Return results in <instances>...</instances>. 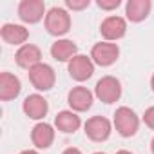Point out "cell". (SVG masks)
I'll return each instance as SVG.
<instances>
[{
  "label": "cell",
  "mask_w": 154,
  "mask_h": 154,
  "mask_svg": "<svg viewBox=\"0 0 154 154\" xmlns=\"http://www.w3.org/2000/svg\"><path fill=\"white\" fill-rule=\"evenodd\" d=\"M114 127H116V131H118L120 136L131 138V136H134V134L138 132V129H140V118H138V114H136L131 107L122 105V107H118L116 112H114Z\"/></svg>",
  "instance_id": "obj_1"
},
{
  "label": "cell",
  "mask_w": 154,
  "mask_h": 154,
  "mask_svg": "<svg viewBox=\"0 0 154 154\" xmlns=\"http://www.w3.org/2000/svg\"><path fill=\"white\" fill-rule=\"evenodd\" d=\"M45 29L53 36H63L71 29V15L63 8H51L44 18Z\"/></svg>",
  "instance_id": "obj_2"
},
{
  "label": "cell",
  "mask_w": 154,
  "mask_h": 154,
  "mask_svg": "<svg viewBox=\"0 0 154 154\" xmlns=\"http://www.w3.org/2000/svg\"><path fill=\"white\" fill-rule=\"evenodd\" d=\"M29 82L31 85L36 89V91H51L54 87V82H56V74H54V69L49 65V63H38L35 65L33 69H29Z\"/></svg>",
  "instance_id": "obj_3"
},
{
  "label": "cell",
  "mask_w": 154,
  "mask_h": 154,
  "mask_svg": "<svg viewBox=\"0 0 154 154\" xmlns=\"http://www.w3.org/2000/svg\"><path fill=\"white\" fill-rule=\"evenodd\" d=\"M94 94L103 103H114L122 96V84L114 76H103V78L98 80L94 87Z\"/></svg>",
  "instance_id": "obj_4"
},
{
  "label": "cell",
  "mask_w": 154,
  "mask_h": 154,
  "mask_svg": "<svg viewBox=\"0 0 154 154\" xmlns=\"http://www.w3.org/2000/svg\"><path fill=\"white\" fill-rule=\"evenodd\" d=\"M120 56V47L118 44L112 42H98L91 49V60L100 65V67H109L112 65Z\"/></svg>",
  "instance_id": "obj_5"
},
{
  "label": "cell",
  "mask_w": 154,
  "mask_h": 154,
  "mask_svg": "<svg viewBox=\"0 0 154 154\" xmlns=\"http://www.w3.org/2000/svg\"><path fill=\"white\" fill-rule=\"evenodd\" d=\"M67 71L69 76L76 82H85L89 80L93 72H94V62L91 60V56L85 54H76L69 63H67Z\"/></svg>",
  "instance_id": "obj_6"
},
{
  "label": "cell",
  "mask_w": 154,
  "mask_h": 154,
  "mask_svg": "<svg viewBox=\"0 0 154 154\" xmlns=\"http://www.w3.org/2000/svg\"><path fill=\"white\" fill-rule=\"evenodd\" d=\"M45 15L44 0H22L18 4V18L24 24H38Z\"/></svg>",
  "instance_id": "obj_7"
},
{
  "label": "cell",
  "mask_w": 154,
  "mask_h": 154,
  "mask_svg": "<svg viewBox=\"0 0 154 154\" xmlns=\"http://www.w3.org/2000/svg\"><path fill=\"white\" fill-rule=\"evenodd\" d=\"M84 129H85V136L91 141L100 143V141H105L111 136L112 125H111V122L105 116H93V118H89L85 122Z\"/></svg>",
  "instance_id": "obj_8"
},
{
  "label": "cell",
  "mask_w": 154,
  "mask_h": 154,
  "mask_svg": "<svg viewBox=\"0 0 154 154\" xmlns=\"http://www.w3.org/2000/svg\"><path fill=\"white\" fill-rule=\"evenodd\" d=\"M93 100H94L93 93L87 87H82V85L72 87L69 91V94H67V103H69L71 111H74V112H85V111H89L93 107Z\"/></svg>",
  "instance_id": "obj_9"
},
{
  "label": "cell",
  "mask_w": 154,
  "mask_h": 154,
  "mask_svg": "<svg viewBox=\"0 0 154 154\" xmlns=\"http://www.w3.org/2000/svg\"><path fill=\"white\" fill-rule=\"evenodd\" d=\"M100 33L105 38V42H116V40H120V38L125 36V33H127V22H125V18L116 17V15L107 17L102 22V26H100Z\"/></svg>",
  "instance_id": "obj_10"
},
{
  "label": "cell",
  "mask_w": 154,
  "mask_h": 154,
  "mask_svg": "<svg viewBox=\"0 0 154 154\" xmlns=\"http://www.w3.org/2000/svg\"><path fill=\"white\" fill-rule=\"evenodd\" d=\"M15 62H17L18 67L29 71V69H33L35 65L42 63V51H40V47L35 45V44H26V45L18 47V51H17V54H15Z\"/></svg>",
  "instance_id": "obj_11"
},
{
  "label": "cell",
  "mask_w": 154,
  "mask_h": 154,
  "mask_svg": "<svg viewBox=\"0 0 154 154\" xmlns=\"http://www.w3.org/2000/svg\"><path fill=\"white\" fill-rule=\"evenodd\" d=\"M22 109H24V112H26L27 118H31V120H42V118H45V114L49 111V103H47V100L42 94L35 93V94H29L24 100Z\"/></svg>",
  "instance_id": "obj_12"
},
{
  "label": "cell",
  "mask_w": 154,
  "mask_h": 154,
  "mask_svg": "<svg viewBox=\"0 0 154 154\" xmlns=\"http://www.w3.org/2000/svg\"><path fill=\"white\" fill-rule=\"evenodd\" d=\"M22 91V84L18 80V76L4 71L0 74V100L2 102H9L15 100Z\"/></svg>",
  "instance_id": "obj_13"
},
{
  "label": "cell",
  "mask_w": 154,
  "mask_h": 154,
  "mask_svg": "<svg viewBox=\"0 0 154 154\" xmlns=\"http://www.w3.org/2000/svg\"><path fill=\"white\" fill-rule=\"evenodd\" d=\"M0 36L9 45H20L22 47V45H26V42L29 38V31L18 24H4L2 29H0Z\"/></svg>",
  "instance_id": "obj_14"
},
{
  "label": "cell",
  "mask_w": 154,
  "mask_h": 154,
  "mask_svg": "<svg viewBox=\"0 0 154 154\" xmlns=\"http://www.w3.org/2000/svg\"><path fill=\"white\" fill-rule=\"evenodd\" d=\"M31 141L36 149H49L54 141V129L53 125L45 123V122H40L33 127L31 131Z\"/></svg>",
  "instance_id": "obj_15"
},
{
  "label": "cell",
  "mask_w": 154,
  "mask_h": 154,
  "mask_svg": "<svg viewBox=\"0 0 154 154\" xmlns=\"http://www.w3.org/2000/svg\"><path fill=\"white\" fill-rule=\"evenodd\" d=\"M76 53H78V47L72 40H67V38H58L53 45H51V56L56 60V62H71Z\"/></svg>",
  "instance_id": "obj_16"
},
{
  "label": "cell",
  "mask_w": 154,
  "mask_h": 154,
  "mask_svg": "<svg viewBox=\"0 0 154 154\" xmlns=\"http://www.w3.org/2000/svg\"><path fill=\"white\" fill-rule=\"evenodd\" d=\"M54 125H56V129L60 132L72 134V132H76L80 129L82 120H80V116L76 114L74 111H60L56 114V118H54Z\"/></svg>",
  "instance_id": "obj_17"
},
{
  "label": "cell",
  "mask_w": 154,
  "mask_h": 154,
  "mask_svg": "<svg viewBox=\"0 0 154 154\" xmlns=\"http://www.w3.org/2000/svg\"><path fill=\"white\" fill-rule=\"evenodd\" d=\"M150 0H129L125 4V15H127V20L138 24V22H143L149 13H150Z\"/></svg>",
  "instance_id": "obj_18"
},
{
  "label": "cell",
  "mask_w": 154,
  "mask_h": 154,
  "mask_svg": "<svg viewBox=\"0 0 154 154\" xmlns=\"http://www.w3.org/2000/svg\"><path fill=\"white\" fill-rule=\"evenodd\" d=\"M91 6V0H65V8L72 11H82Z\"/></svg>",
  "instance_id": "obj_19"
},
{
  "label": "cell",
  "mask_w": 154,
  "mask_h": 154,
  "mask_svg": "<svg viewBox=\"0 0 154 154\" xmlns=\"http://www.w3.org/2000/svg\"><path fill=\"white\" fill-rule=\"evenodd\" d=\"M96 4H98V8L103 9V11H112V9H116V8H120L122 0H98Z\"/></svg>",
  "instance_id": "obj_20"
},
{
  "label": "cell",
  "mask_w": 154,
  "mask_h": 154,
  "mask_svg": "<svg viewBox=\"0 0 154 154\" xmlns=\"http://www.w3.org/2000/svg\"><path fill=\"white\" fill-rule=\"evenodd\" d=\"M143 123H145L149 129H152V131H154V105H152V107H149V109L143 112Z\"/></svg>",
  "instance_id": "obj_21"
},
{
  "label": "cell",
  "mask_w": 154,
  "mask_h": 154,
  "mask_svg": "<svg viewBox=\"0 0 154 154\" xmlns=\"http://www.w3.org/2000/svg\"><path fill=\"white\" fill-rule=\"evenodd\" d=\"M62 154H82V150L76 149V147H69V149H65Z\"/></svg>",
  "instance_id": "obj_22"
},
{
  "label": "cell",
  "mask_w": 154,
  "mask_h": 154,
  "mask_svg": "<svg viewBox=\"0 0 154 154\" xmlns=\"http://www.w3.org/2000/svg\"><path fill=\"white\" fill-rule=\"evenodd\" d=\"M20 154H38L36 150H33V149H27V150H22Z\"/></svg>",
  "instance_id": "obj_23"
},
{
  "label": "cell",
  "mask_w": 154,
  "mask_h": 154,
  "mask_svg": "<svg viewBox=\"0 0 154 154\" xmlns=\"http://www.w3.org/2000/svg\"><path fill=\"white\" fill-rule=\"evenodd\" d=\"M116 154H132V152H131V150H125V149H122V150H118Z\"/></svg>",
  "instance_id": "obj_24"
},
{
  "label": "cell",
  "mask_w": 154,
  "mask_h": 154,
  "mask_svg": "<svg viewBox=\"0 0 154 154\" xmlns=\"http://www.w3.org/2000/svg\"><path fill=\"white\" fill-rule=\"evenodd\" d=\"M150 87H152V93H154V74H152V78H150Z\"/></svg>",
  "instance_id": "obj_25"
},
{
  "label": "cell",
  "mask_w": 154,
  "mask_h": 154,
  "mask_svg": "<svg viewBox=\"0 0 154 154\" xmlns=\"http://www.w3.org/2000/svg\"><path fill=\"white\" fill-rule=\"evenodd\" d=\"M150 150H152V154H154V138H152V141H150Z\"/></svg>",
  "instance_id": "obj_26"
},
{
  "label": "cell",
  "mask_w": 154,
  "mask_h": 154,
  "mask_svg": "<svg viewBox=\"0 0 154 154\" xmlns=\"http://www.w3.org/2000/svg\"><path fill=\"white\" fill-rule=\"evenodd\" d=\"M93 154H105V152H93Z\"/></svg>",
  "instance_id": "obj_27"
}]
</instances>
